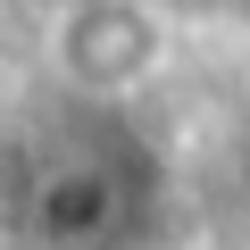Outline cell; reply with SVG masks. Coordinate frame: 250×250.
Returning <instances> with one entry per match:
<instances>
[{
    "label": "cell",
    "mask_w": 250,
    "mask_h": 250,
    "mask_svg": "<svg viewBox=\"0 0 250 250\" xmlns=\"http://www.w3.org/2000/svg\"><path fill=\"white\" fill-rule=\"evenodd\" d=\"M50 75L83 100H134L142 83L167 75L175 59V25L159 0H59L42 25Z\"/></svg>",
    "instance_id": "cell-1"
},
{
    "label": "cell",
    "mask_w": 250,
    "mask_h": 250,
    "mask_svg": "<svg viewBox=\"0 0 250 250\" xmlns=\"http://www.w3.org/2000/svg\"><path fill=\"white\" fill-rule=\"evenodd\" d=\"M34 242L42 250H83L117 225V175L108 167H59L34 184V208H25Z\"/></svg>",
    "instance_id": "cell-2"
}]
</instances>
